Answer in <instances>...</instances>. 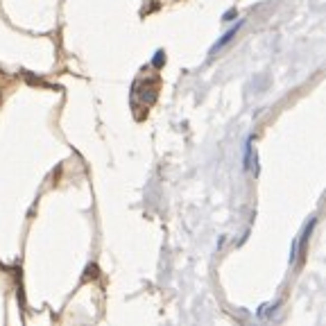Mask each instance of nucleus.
Returning <instances> with one entry per match:
<instances>
[{"label":"nucleus","instance_id":"2","mask_svg":"<svg viewBox=\"0 0 326 326\" xmlns=\"http://www.w3.org/2000/svg\"><path fill=\"white\" fill-rule=\"evenodd\" d=\"M165 62V57H163V52H157V57H154V66H161V64Z\"/></svg>","mask_w":326,"mask_h":326},{"label":"nucleus","instance_id":"1","mask_svg":"<svg viewBox=\"0 0 326 326\" xmlns=\"http://www.w3.org/2000/svg\"><path fill=\"white\" fill-rule=\"evenodd\" d=\"M240 25H243V23H238V25H235L233 29H229V32L224 34V37L220 39V41H218V43H215V46H213V50H211V54H215V52H218L220 48H224V46H227V43H229V41H231V39L235 37V32H238V27H240Z\"/></svg>","mask_w":326,"mask_h":326}]
</instances>
